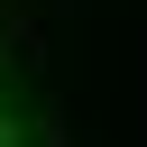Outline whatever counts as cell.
Returning a JSON list of instances; mask_svg holds the SVG:
<instances>
[{
    "label": "cell",
    "instance_id": "obj_1",
    "mask_svg": "<svg viewBox=\"0 0 147 147\" xmlns=\"http://www.w3.org/2000/svg\"><path fill=\"white\" fill-rule=\"evenodd\" d=\"M0 147H46V129H37V110L18 101V83L0 74Z\"/></svg>",
    "mask_w": 147,
    "mask_h": 147
}]
</instances>
